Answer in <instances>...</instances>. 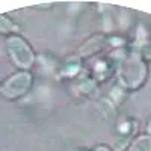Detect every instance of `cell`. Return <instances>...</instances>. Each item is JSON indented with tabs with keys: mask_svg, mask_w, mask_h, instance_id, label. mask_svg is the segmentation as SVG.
Here are the masks:
<instances>
[{
	"mask_svg": "<svg viewBox=\"0 0 151 151\" xmlns=\"http://www.w3.org/2000/svg\"><path fill=\"white\" fill-rule=\"evenodd\" d=\"M32 85V76L29 73H18L6 82L3 88V94L9 98H15L29 91Z\"/></svg>",
	"mask_w": 151,
	"mask_h": 151,
	"instance_id": "2",
	"label": "cell"
},
{
	"mask_svg": "<svg viewBox=\"0 0 151 151\" xmlns=\"http://www.w3.org/2000/svg\"><path fill=\"white\" fill-rule=\"evenodd\" d=\"M142 52H144V56L151 59V44H147L144 48H142Z\"/></svg>",
	"mask_w": 151,
	"mask_h": 151,
	"instance_id": "6",
	"label": "cell"
},
{
	"mask_svg": "<svg viewBox=\"0 0 151 151\" xmlns=\"http://www.w3.org/2000/svg\"><path fill=\"white\" fill-rule=\"evenodd\" d=\"M8 29H12L11 21H9L6 17L0 15V30H8Z\"/></svg>",
	"mask_w": 151,
	"mask_h": 151,
	"instance_id": "4",
	"label": "cell"
},
{
	"mask_svg": "<svg viewBox=\"0 0 151 151\" xmlns=\"http://www.w3.org/2000/svg\"><path fill=\"white\" fill-rule=\"evenodd\" d=\"M92 88H94V82H92V80H86V82L80 86V89H82L83 92H86V91H91Z\"/></svg>",
	"mask_w": 151,
	"mask_h": 151,
	"instance_id": "5",
	"label": "cell"
},
{
	"mask_svg": "<svg viewBox=\"0 0 151 151\" xmlns=\"http://www.w3.org/2000/svg\"><path fill=\"white\" fill-rule=\"evenodd\" d=\"M94 151H110V150H109L107 147H97Z\"/></svg>",
	"mask_w": 151,
	"mask_h": 151,
	"instance_id": "8",
	"label": "cell"
},
{
	"mask_svg": "<svg viewBox=\"0 0 151 151\" xmlns=\"http://www.w3.org/2000/svg\"><path fill=\"white\" fill-rule=\"evenodd\" d=\"M8 48H9L12 59H14V62L18 67L27 68L32 65V62H33L32 50L27 47V44L20 36H11L8 40Z\"/></svg>",
	"mask_w": 151,
	"mask_h": 151,
	"instance_id": "1",
	"label": "cell"
},
{
	"mask_svg": "<svg viewBox=\"0 0 151 151\" xmlns=\"http://www.w3.org/2000/svg\"><path fill=\"white\" fill-rule=\"evenodd\" d=\"M130 129H132V127H130V124H129V122H125V124L119 125V132H121V133H129Z\"/></svg>",
	"mask_w": 151,
	"mask_h": 151,
	"instance_id": "7",
	"label": "cell"
},
{
	"mask_svg": "<svg viewBox=\"0 0 151 151\" xmlns=\"http://www.w3.org/2000/svg\"><path fill=\"white\" fill-rule=\"evenodd\" d=\"M147 130H148V133L151 134V121H150V124H148V127H147Z\"/></svg>",
	"mask_w": 151,
	"mask_h": 151,
	"instance_id": "9",
	"label": "cell"
},
{
	"mask_svg": "<svg viewBox=\"0 0 151 151\" xmlns=\"http://www.w3.org/2000/svg\"><path fill=\"white\" fill-rule=\"evenodd\" d=\"M133 151H151V136H139L133 144Z\"/></svg>",
	"mask_w": 151,
	"mask_h": 151,
	"instance_id": "3",
	"label": "cell"
}]
</instances>
